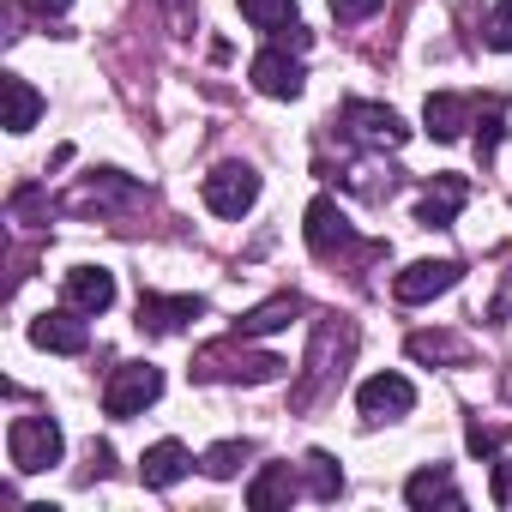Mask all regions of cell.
<instances>
[{"instance_id":"6da1fadb","label":"cell","mask_w":512,"mask_h":512,"mask_svg":"<svg viewBox=\"0 0 512 512\" xmlns=\"http://www.w3.org/2000/svg\"><path fill=\"white\" fill-rule=\"evenodd\" d=\"M247 338H235V344H211V350H199L193 356V380H229V386H272V380H284V356H266V350H241Z\"/></svg>"},{"instance_id":"7a4b0ae2","label":"cell","mask_w":512,"mask_h":512,"mask_svg":"<svg viewBox=\"0 0 512 512\" xmlns=\"http://www.w3.org/2000/svg\"><path fill=\"white\" fill-rule=\"evenodd\" d=\"M61 452H67V434H61L55 416H13V428H7V458H13V470H25V476L55 470Z\"/></svg>"},{"instance_id":"3957f363","label":"cell","mask_w":512,"mask_h":512,"mask_svg":"<svg viewBox=\"0 0 512 512\" xmlns=\"http://www.w3.org/2000/svg\"><path fill=\"white\" fill-rule=\"evenodd\" d=\"M157 398H163V368H151V362H121V368L109 374V386H103V416L133 422V416L151 410Z\"/></svg>"},{"instance_id":"277c9868","label":"cell","mask_w":512,"mask_h":512,"mask_svg":"<svg viewBox=\"0 0 512 512\" xmlns=\"http://www.w3.org/2000/svg\"><path fill=\"white\" fill-rule=\"evenodd\" d=\"M338 127H344V139H356V145H368V151H398V145L410 139V127L398 121V109L368 103V97H350L344 115H338Z\"/></svg>"},{"instance_id":"5b68a950","label":"cell","mask_w":512,"mask_h":512,"mask_svg":"<svg viewBox=\"0 0 512 512\" xmlns=\"http://www.w3.org/2000/svg\"><path fill=\"white\" fill-rule=\"evenodd\" d=\"M199 193H205V205L217 217H247L253 199H260V169H253V163H217L199 181Z\"/></svg>"},{"instance_id":"8992f818","label":"cell","mask_w":512,"mask_h":512,"mask_svg":"<svg viewBox=\"0 0 512 512\" xmlns=\"http://www.w3.org/2000/svg\"><path fill=\"white\" fill-rule=\"evenodd\" d=\"M247 79H253V91H260V97H278V103H290V97L308 91V73H302V61L284 43H272V49L253 55L247 61Z\"/></svg>"},{"instance_id":"52a82bcc","label":"cell","mask_w":512,"mask_h":512,"mask_svg":"<svg viewBox=\"0 0 512 512\" xmlns=\"http://www.w3.org/2000/svg\"><path fill=\"white\" fill-rule=\"evenodd\" d=\"M464 284V266L458 260H416V266H404L398 278H392V296L404 302V308H416V302H434V296H446V290H458Z\"/></svg>"},{"instance_id":"ba28073f","label":"cell","mask_w":512,"mask_h":512,"mask_svg":"<svg viewBox=\"0 0 512 512\" xmlns=\"http://www.w3.org/2000/svg\"><path fill=\"white\" fill-rule=\"evenodd\" d=\"M302 235H308V253H314V260H338V253H350V247H356L350 217H344V211H338V199H326V193L308 205Z\"/></svg>"},{"instance_id":"9c48e42d","label":"cell","mask_w":512,"mask_h":512,"mask_svg":"<svg viewBox=\"0 0 512 512\" xmlns=\"http://www.w3.org/2000/svg\"><path fill=\"white\" fill-rule=\"evenodd\" d=\"M193 320H205V302H199V296H151V290H145L133 326H139L145 338H175V332H187Z\"/></svg>"},{"instance_id":"30bf717a","label":"cell","mask_w":512,"mask_h":512,"mask_svg":"<svg viewBox=\"0 0 512 512\" xmlns=\"http://www.w3.org/2000/svg\"><path fill=\"white\" fill-rule=\"evenodd\" d=\"M344 332H350V326H338V320H320V326H314V344H308V374H302V386H296V410L320 404V398H326V386H332V374H344V368L332 362V344H338Z\"/></svg>"},{"instance_id":"8fae6325","label":"cell","mask_w":512,"mask_h":512,"mask_svg":"<svg viewBox=\"0 0 512 512\" xmlns=\"http://www.w3.org/2000/svg\"><path fill=\"white\" fill-rule=\"evenodd\" d=\"M356 410H362V422H398L416 410V386L404 374H374L356 386Z\"/></svg>"},{"instance_id":"7c38bea8","label":"cell","mask_w":512,"mask_h":512,"mask_svg":"<svg viewBox=\"0 0 512 512\" xmlns=\"http://www.w3.org/2000/svg\"><path fill=\"white\" fill-rule=\"evenodd\" d=\"M133 199H145V187H139L133 175H121V169H91V175L67 193V211H109V205H133Z\"/></svg>"},{"instance_id":"4fadbf2b","label":"cell","mask_w":512,"mask_h":512,"mask_svg":"<svg viewBox=\"0 0 512 512\" xmlns=\"http://www.w3.org/2000/svg\"><path fill=\"white\" fill-rule=\"evenodd\" d=\"M31 344L49 350V356H85L91 350V326L79 320V308H55V314H37L31 320Z\"/></svg>"},{"instance_id":"5bb4252c","label":"cell","mask_w":512,"mask_h":512,"mask_svg":"<svg viewBox=\"0 0 512 512\" xmlns=\"http://www.w3.org/2000/svg\"><path fill=\"white\" fill-rule=\"evenodd\" d=\"M241 19H247L253 31H266V37L290 43V49H308V43H314V31H302L296 0H241Z\"/></svg>"},{"instance_id":"9a60e30c","label":"cell","mask_w":512,"mask_h":512,"mask_svg":"<svg viewBox=\"0 0 512 512\" xmlns=\"http://www.w3.org/2000/svg\"><path fill=\"white\" fill-rule=\"evenodd\" d=\"M464 199H470V181L464 175H434L428 193H422V205H416V223L422 229H452V217L464 211Z\"/></svg>"},{"instance_id":"2e32d148","label":"cell","mask_w":512,"mask_h":512,"mask_svg":"<svg viewBox=\"0 0 512 512\" xmlns=\"http://www.w3.org/2000/svg\"><path fill=\"white\" fill-rule=\"evenodd\" d=\"M470 97H458V91H434L428 103H422V127H428V139H440V145H452V139H464V127H470Z\"/></svg>"},{"instance_id":"e0dca14e","label":"cell","mask_w":512,"mask_h":512,"mask_svg":"<svg viewBox=\"0 0 512 512\" xmlns=\"http://www.w3.org/2000/svg\"><path fill=\"white\" fill-rule=\"evenodd\" d=\"M67 302L79 314H109L115 308V272L109 266H73L67 272Z\"/></svg>"},{"instance_id":"ac0fdd59","label":"cell","mask_w":512,"mask_h":512,"mask_svg":"<svg viewBox=\"0 0 512 512\" xmlns=\"http://www.w3.org/2000/svg\"><path fill=\"white\" fill-rule=\"evenodd\" d=\"M187 470H193V452H187L181 440H157V446L139 458V482H145V488H175Z\"/></svg>"},{"instance_id":"d6986e66","label":"cell","mask_w":512,"mask_h":512,"mask_svg":"<svg viewBox=\"0 0 512 512\" xmlns=\"http://www.w3.org/2000/svg\"><path fill=\"white\" fill-rule=\"evenodd\" d=\"M404 500L416 506V512H434V506H446V512H458L464 506V494H458V482L440 470V464H428V470H416L410 482H404Z\"/></svg>"},{"instance_id":"ffe728a7","label":"cell","mask_w":512,"mask_h":512,"mask_svg":"<svg viewBox=\"0 0 512 512\" xmlns=\"http://www.w3.org/2000/svg\"><path fill=\"white\" fill-rule=\"evenodd\" d=\"M296 314H302V296L284 290V296H272V302H260V308H247V314L235 320V338H272V332H284Z\"/></svg>"},{"instance_id":"44dd1931","label":"cell","mask_w":512,"mask_h":512,"mask_svg":"<svg viewBox=\"0 0 512 512\" xmlns=\"http://www.w3.org/2000/svg\"><path fill=\"white\" fill-rule=\"evenodd\" d=\"M302 488H296V470L290 464H266L260 476L247 482V512H278V506H290Z\"/></svg>"},{"instance_id":"7402d4cb","label":"cell","mask_w":512,"mask_h":512,"mask_svg":"<svg viewBox=\"0 0 512 512\" xmlns=\"http://www.w3.org/2000/svg\"><path fill=\"white\" fill-rule=\"evenodd\" d=\"M0 97H7V133H31V127L43 121V97H37L19 73L0 79Z\"/></svg>"},{"instance_id":"603a6c76","label":"cell","mask_w":512,"mask_h":512,"mask_svg":"<svg viewBox=\"0 0 512 512\" xmlns=\"http://www.w3.org/2000/svg\"><path fill=\"white\" fill-rule=\"evenodd\" d=\"M410 356L416 362H470V344L464 338H452V332H410Z\"/></svg>"},{"instance_id":"cb8c5ba5","label":"cell","mask_w":512,"mask_h":512,"mask_svg":"<svg viewBox=\"0 0 512 512\" xmlns=\"http://www.w3.org/2000/svg\"><path fill=\"white\" fill-rule=\"evenodd\" d=\"M302 476H308V494H314V500H338V494H344V470H338V458L320 452V446L302 458Z\"/></svg>"},{"instance_id":"d4e9b609","label":"cell","mask_w":512,"mask_h":512,"mask_svg":"<svg viewBox=\"0 0 512 512\" xmlns=\"http://www.w3.org/2000/svg\"><path fill=\"white\" fill-rule=\"evenodd\" d=\"M247 458H253V440H217V446L199 458V470H205L211 482H229V476H235Z\"/></svg>"},{"instance_id":"484cf974","label":"cell","mask_w":512,"mask_h":512,"mask_svg":"<svg viewBox=\"0 0 512 512\" xmlns=\"http://www.w3.org/2000/svg\"><path fill=\"white\" fill-rule=\"evenodd\" d=\"M500 121H506V97H488V103H482V127H476V157H482V163H494V145H500V133H506Z\"/></svg>"},{"instance_id":"4316f807","label":"cell","mask_w":512,"mask_h":512,"mask_svg":"<svg viewBox=\"0 0 512 512\" xmlns=\"http://www.w3.org/2000/svg\"><path fill=\"white\" fill-rule=\"evenodd\" d=\"M482 43L500 49V55H512V0H500V7L482 19Z\"/></svg>"},{"instance_id":"83f0119b","label":"cell","mask_w":512,"mask_h":512,"mask_svg":"<svg viewBox=\"0 0 512 512\" xmlns=\"http://www.w3.org/2000/svg\"><path fill=\"white\" fill-rule=\"evenodd\" d=\"M326 7H332L338 25H362V19H374V13L386 7V0H326Z\"/></svg>"},{"instance_id":"f1b7e54d","label":"cell","mask_w":512,"mask_h":512,"mask_svg":"<svg viewBox=\"0 0 512 512\" xmlns=\"http://www.w3.org/2000/svg\"><path fill=\"white\" fill-rule=\"evenodd\" d=\"M464 446H470V458H494V452H500V428L470 422V428H464Z\"/></svg>"},{"instance_id":"f546056e","label":"cell","mask_w":512,"mask_h":512,"mask_svg":"<svg viewBox=\"0 0 512 512\" xmlns=\"http://www.w3.org/2000/svg\"><path fill=\"white\" fill-rule=\"evenodd\" d=\"M488 494H494V506H512V458H500V464H494Z\"/></svg>"},{"instance_id":"4dcf8cb0","label":"cell","mask_w":512,"mask_h":512,"mask_svg":"<svg viewBox=\"0 0 512 512\" xmlns=\"http://www.w3.org/2000/svg\"><path fill=\"white\" fill-rule=\"evenodd\" d=\"M488 320H494V326L512 320V266H506V278H500V290H494V302H488Z\"/></svg>"},{"instance_id":"1f68e13d","label":"cell","mask_w":512,"mask_h":512,"mask_svg":"<svg viewBox=\"0 0 512 512\" xmlns=\"http://www.w3.org/2000/svg\"><path fill=\"white\" fill-rule=\"evenodd\" d=\"M25 7H31V13H43V19H49V13H67V7H73V0H25Z\"/></svg>"}]
</instances>
